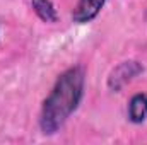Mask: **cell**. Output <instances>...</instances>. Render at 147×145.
Here are the masks:
<instances>
[{"instance_id": "1", "label": "cell", "mask_w": 147, "mask_h": 145, "mask_svg": "<svg viewBox=\"0 0 147 145\" xmlns=\"http://www.w3.org/2000/svg\"><path fill=\"white\" fill-rule=\"evenodd\" d=\"M84 84L86 72L82 67H70L58 75L39 114V128L45 135L57 133L75 113L84 97Z\"/></svg>"}, {"instance_id": "2", "label": "cell", "mask_w": 147, "mask_h": 145, "mask_svg": "<svg viewBox=\"0 0 147 145\" xmlns=\"http://www.w3.org/2000/svg\"><path fill=\"white\" fill-rule=\"evenodd\" d=\"M142 70H144V68H142V65H140L139 62H134V60L123 62L120 67H116V68L111 72L110 79H108V87H110L111 91L118 92L123 85H127L134 77H137Z\"/></svg>"}, {"instance_id": "3", "label": "cell", "mask_w": 147, "mask_h": 145, "mask_svg": "<svg viewBox=\"0 0 147 145\" xmlns=\"http://www.w3.org/2000/svg\"><path fill=\"white\" fill-rule=\"evenodd\" d=\"M106 0H79L77 7L72 12V19L77 24H86L91 22L92 19L98 17L101 9L105 7Z\"/></svg>"}, {"instance_id": "4", "label": "cell", "mask_w": 147, "mask_h": 145, "mask_svg": "<svg viewBox=\"0 0 147 145\" xmlns=\"http://www.w3.org/2000/svg\"><path fill=\"white\" fill-rule=\"evenodd\" d=\"M128 119L134 125H140L144 123L147 118V94L139 92L135 96H132V99L128 101V109H127Z\"/></svg>"}, {"instance_id": "5", "label": "cell", "mask_w": 147, "mask_h": 145, "mask_svg": "<svg viewBox=\"0 0 147 145\" xmlns=\"http://www.w3.org/2000/svg\"><path fill=\"white\" fill-rule=\"evenodd\" d=\"M33 10L36 12V15L45 21V22H57L58 15H57V9L53 5L51 0H31Z\"/></svg>"}]
</instances>
